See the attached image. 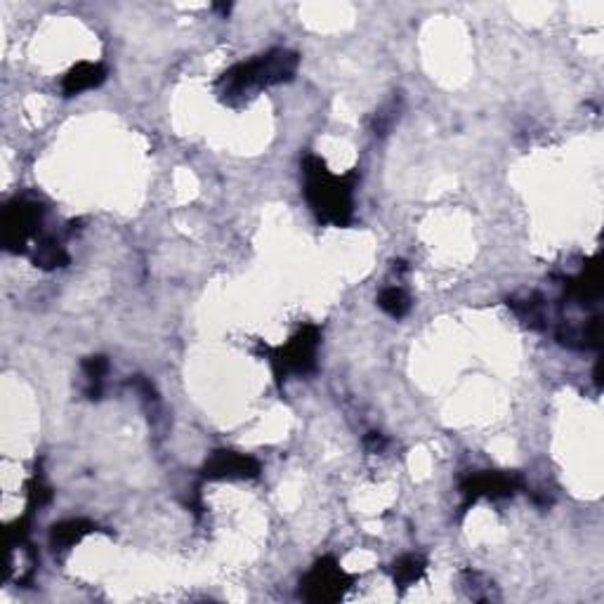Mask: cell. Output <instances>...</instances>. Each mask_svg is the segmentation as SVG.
Listing matches in <instances>:
<instances>
[{"label":"cell","mask_w":604,"mask_h":604,"mask_svg":"<svg viewBox=\"0 0 604 604\" xmlns=\"http://www.w3.org/2000/svg\"><path fill=\"white\" fill-rule=\"evenodd\" d=\"M352 175H331L326 164L316 156L305 161V180H307V201L321 222H331L335 226H345L352 220Z\"/></svg>","instance_id":"obj_1"},{"label":"cell","mask_w":604,"mask_h":604,"mask_svg":"<svg viewBox=\"0 0 604 604\" xmlns=\"http://www.w3.org/2000/svg\"><path fill=\"white\" fill-rule=\"evenodd\" d=\"M298 69V55L290 50H271L267 55L253 59V62L239 64L232 71H226L222 78V94L226 100L244 97L253 90L277 85V83L290 81Z\"/></svg>","instance_id":"obj_2"},{"label":"cell","mask_w":604,"mask_h":604,"mask_svg":"<svg viewBox=\"0 0 604 604\" xmlns=\"http://www.w3.org/2000/svg\"><path fill=\"white\" fill-rule=\"evenodd\" d=\"M43 220V208L26 199H17L3 213V244L7 251L22 253L29 241H38Z\"/></svg>","instance_id":"obj_3"},{"label":"cell","mask_w":604,"mask_h":604,"mask_svg":"<svg viewBox=\"0 0 604 604\" xmlns=\"http://www.w3.org/2000/svg\"><path fill=\"white\" fill-rule=\"evenodd\" d=\"M352 585V579L347 576L335 560L316 562L315 569L302 581V598L309 602H335L345 595V591Z\"/></svg>","instance_id":"obj_4"},{"label":"cell","mask_w":604,"mask_h":604,"mask_svg":"<svg viewBox=\"0 0 604 604\" xmlns=\"http://www.w3.org/2000/svg\"><path fill=\"white\" fill-rule=\"evenodd\" d=\"M319 347V328L305 326L289 340V345L274 352V369L281 380L289 373H307L315 369V354Z\"/></svg>","instance_id":"obj_5"},{"label":"cell","mask_w":604,"mask_h":604,"mask_svg":"<svg viewBox=\"0 0 604 604\" xmlns=\"http://www.w3.org/2000/svg\"><path fill=\"white\" fill-rule=\"evenodd\" d=\"M524 482L520 475L508 472H475L467 475L460 484V493L466 496V505L475 503L477 498H510L522 489Z\"/></svg>","instance_id":"obj_6"},{"label":"cell","mask_w":604,"mask_h":604,"mask_svg":"<svg viewBox=\"0 0 604 604\" xmlns=\"http://www.w3.org/2000/svg\"><path fill=\"white\" fill-rule=\"evenodd\" d=\"M208 479H248L258 477L260 463L253 456L234 451H215L203 467Z\"/></svg>","instance_id":"obj_7"},{"label":"cell","mask_w":604,"mask_h":604,"mask_svg":"<svg viewBox=\"0 0 604 604\" xmlns=\"http://www.w3.org/2000/svg\"><path fill=\"white\" fill-rule=\"evenodd\" d=\"M104 78H107V71H104L102 64L81 62V64H76L74 69L64 76L62 88L67 94H78V93H83V90H90V88L102 85Z\"/></svg>","instance_id":"obj_8"},{"label":"cell","mask_w":604,"mask_h":604,"mask_svg":"<svg viewBox=\"0 0 604 604\" xmlns=\"http://www.w3.org/2000/svg\"><path fill=\"white\" fill-rule=\"evenodd\" d=\"M566 293L572 300H579L581 305H592V302L600 298V274H598V264L595 260L585 264L583 271H581L579 277L569 279L566 283Z\"/></svg>","instance_id":"obj_9"},{"label":"cell","mask_w":604,"mask_h":604,"mask_svg":"<svg viewBox=\"0 0 604 604\" xmlns=\"http://www.w3.org/2000/svg\"><path fill=\"white\" fill-rule=\"evenodd\" d=\"M33 262L43 270H55V267H64L69 262V255H67L59 241L50 239V236H40L33 245Z\"/></svg>","instance_id":"obj_10"},{"label":"cell","mask_w":604,"mask_h":604,"mask_svg":"<svg viewBox=\"0 0 604 604\" xmlns=\"http://www.w3.org/2000/svg\"><path fill=\"white\" fill-rule=\"evenodd\" d=\"M90 531H94L93 522H85V520H69V522L55 524V527H52L50 543L55 547H59V550H64V547L76 546V543L81 541L83 536H88Z\"/></svg>","instance_id":"obj_11"},{"label":"cell","mask_w":604,"mask_h":604,"mask_svg":"<svg viewBox=\"0 0 604 604\" xmlns=\"http://www.w3.org/2000/svg\"><path fill=\"white\" fill-rule=\"evenodd\" d=\"M510 307L515 309L517 316L531 328H543V321H546V307H543L541 296H528L524 300H512L508 302Z\"/></svg>","instance_id":"obj_12"},{"label":"cell","mask_w":604,"mask_h":604,"mask_svg":"<svg viewBox=\"0 0 604 604\" xmlns=\"http://www.w3.org/2000/svg\"><path fill=\"white\" fill-rule=\"evenodd\" d=\"M425 573V560L418 557V555H406L399 562H395V569H392V576H395V583L399 588H406V585H413L415 581L421 579Z\"/></svg>","instance_id":"obj_13"},{"label":"cell","mask_w":604,"mask_h":604,"mask_svg":"<svg viewBox=\"0 0 604 604\" xmlns=\"http://www.w3.org/2000/svg\"><path fill=\"white\" fill-rule=\"evenodd\" d=\"M378 302H380V307H383L390 316H395V319H402V316L411 309L409 296H406L399 286L385 289L383 293H380V298H378Z\"/></svg>","instance_id":"obj_14"},{"label":"cell","mask_w":604,"mask_h":604,"mask_svg":"<svg viewBox=\"0 0 604 604\" xmlns=\"http://www.w3.org/2000/svg\"><path fill=\"white\" fill-rule=\"evenodd\" d=\"M83 371H85V378H88L90 385V395L97 396L100 395V385L104 380L109 371V361L104 357H90L85 364H83Z\"/></svg>","instance_id":"obj_15"},{"label":"cell","mask_w":604,"mask_h":604,"mask_svg":"<svg viewBox=\"0 0 604 604\" xmlns=\"http://www.w3.org/2000/svg\"><path fill=\"white\" fill-rule=\"evenodd\" d=\"M366 447L371 449V451H380L385 447V437L380 432H369L366 437Z\"/></svg>","instance_id":"obj_16"}]
</instances>
